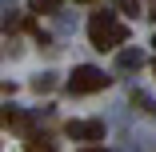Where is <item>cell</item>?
<instances>
[{"mask_svg":"<svg viewBox=\"0 0 156 152\" xmlns=\"http://www.w3.org/2000/svg\"><path fill=\"white\" fill-rule=\"evenodd\" d=\"M104 84H108V76H104L100 68H92V64H80V68L68 76V84H64V88H68L72 96H88V92H100Z\"/></svg>","mask_w":156,"mask_h":152,"instance_id":"7a4b0ae2","label":"cell"},{"mask_svg":"<svg viewBox=\"0 0 156 152\" xmlns=\"http://www.w3.org/2000/svg\"><path fill=\"white\" fill-rule=\"evenodd\" d=\"M68 136L72 140H104L100 120H68Z\"/></svg>","mask_w":156,"mask_h":152,"instance_id":"3957f363","label":"cell"},{"mask_svg":"<svg viewBox=\"0 0 156 152\" xmlns=\"http://www.w3.org/2000/svg\"><path fill=\"white\" fill-rule=\"evenodd\" d=\"M132 104H140V112H156V108H152V100H148L144 92H132Z\"/></svg>","mask_w":156,"mask_h":152,"instance_id":"ba28073f","label":"cell"},{"mask_svg":"<svg viewBox=\"0 0 156 152\" xmlns=\"http://www.w3.org/2000/svg\"><path fill=\"white\" fill-rule=\"evenodd\" d=\"M80 152H104V148H80Z\"/></svg>","mask_w":156,"mask_h":152,"instance_id":"8fae6325","label":"cell"},{"mask_svg":"<svg viewBox=\"0 0 156 152\" xmlns=\"http://www.w3.org/2000/svg\"><path fill=\"white\" fill-rule=\"evenodd\" d=\"M88 36H92V48H116V44H124L128 40V28H124L112 12H96L88 20Z\"/></svg>","mask_w":156,"mask_h":152,"instance_id":"6da1fadb","label":"cell"},{"mask_svg":"<svg viewBox=\"0 0 156 152\" xmlns=\"http://www.w3.org/2000/svg\"><path fill=\"white\" fill-rule=\"evenodd\" d=\"M140 64H144L140 52H120V68H140Z\"/></svg>","mask_w":156,"mask_h":152,"instance_id":"8992f818","label":"cell"},{"mask_svg":"<svg viewBox=\"0 0 156 152\" xmlns=\"http://www.w3.org/2000/svg\"><path fill=\"white\" fill-rule=\"evenodd\" d=\"M148 8H152V12H148V16H156V0H148Z\"/></svg>","mask_w":156,"mask_h":152,"instance_id":"30bf717a","label":"cell"},{"mask_svg":"<svg viewBox=\"0 0 156 152\" xmlns=\"http://www.w3.org/2000/svg\"><path fill=\"white\" fill-rule=\"evenodd\" d=\"M152 48H156V36H152Z\"/></svg>","mask_w":156,"mask_h":152,"instance_id":"7c38bea8","label":"cell"},{"mask_svg":"<svg viewBox=\"0 0 156 152\" xmlns=\"http://www.w3.org/2000/svg\"><path fill=\"white\" fill-rule=\"evenodd\" d=\"M0 128H20V132H28L32 124H28L24 112H16L12 104H4V108H0Z\"/></svg>","mask_w":156,"mask_h":152,"instance_id":"277c9868","label":"cell"},{"mask_svg":"<svg viewBox=\"0 0 156 152\" xmlns=\"http://www.w3.org/2000/svg\"><path fill=\"white\" fill-rule=\"evenodd\" d=\"M28 4H32V12H56L64 0H28Z\"/></svg>","mask_w":156,"mask_h":152,"instance_id":"5b68a950","label":"cell"},{"mask_svg":"<svg viewBox=\"0 0 156 152\" xmlns=\"http://www.w3.org/2000/svg\"><path fill=\"white\" fill-rule=\"evenodd\" d=\"M28 152H48V144H28Z\"/></svg>","mask_w":156,"mask_h":152,"instance_id":"9c48e42d","label":"cell"},{"mask_svg":"<svg viewBox=\"0 0 156 152\" xmlns=\"http://www.w3.org/2000/svg\"><path fill=\"white\" fill-rule=\"evenodd\" d=\"M116 8L128 12V16H136V12H140V0H116Z\"/></svg>","mask_w":156,"mask_h":152,"instance_id":"52a82bcc","label":"cell"}]
</instances>
